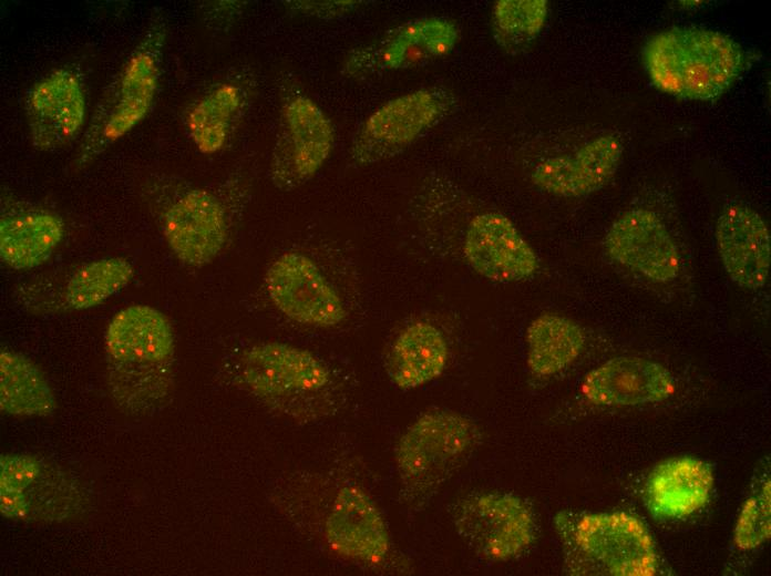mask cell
Here are the masks:
<instances>
[{
    "instance_id": "obj_12",
    "label": "cell",
    "mask_w": 771,
    "mask_h": 576,
    "mask_svg": "<svg viewBox=\"0 0 771 576\" xmlns=\"http://www.w3.org/2000/svg\"><path fill=\"white\" fill-rule=\"evenodd\" d=\"M459 38L458 27L449 19H414L353 50L345 62V73L363 78L422 65L448 55Z\"/></svg>"
},
{
    "instance_id": "obj_19",
    "label": "cell",
    "mask_w": 771,
    "mask_h": 576,
    "mask_svg": "<svg viewBox=\"0 0 771 576\" xmlns=\"http://www.w3.org/2000/svg\"><path fill=\"white\" fill-rule=\"evenodd\" d=\"M674 389L671 373L664 366L633 356L611 358L590 370L582 382L587 401L608 407L660 402Z\"/></svg>"
},
{
    "instance_id": "obj_20",
    "label": "cell",
    "mask_w": 771,
    "mask_h": 576,
    "mask_svg": "<svg viewBox=\"0 0 771 576\" xmlns=\"http://www.w3.org/2000/svg\"><path fill=\"white\" fill-rule=\"evenodd\" d=\"M329 546L364 563H379L390 548L387 524L372 498L360 487L339 490L325 525Z\"/></svg>"
},
{
    "instance_id": "obj_2",
    "label": "cell",
    "mask_w": 771,
    "mask_h": 576,
    "mask_svg": "<svg viewBox=\"0 0 771 576\" xmlns=\"http://www.w3.org/2000/svg\"><path fill=\"white\" fill-rule=\"evenodd\" d=\"M652 85L688 101H715L742 73L746 55L731 37L710 29L675 27L652 35L642 48Z\"/></svg>"
},
{
    "instance_id": "obj_18",
    "label": "cell",
    "mask_w": 771,
    "mask_h": 576,
    "mask_svg": "<svg viewBox=\"0 0 771 576\" xmlns=\"http://www.w3.org/2000/svg\"><path fill=\"white\" fill-rule=\"evenodd\" d=\"M624 145L616 133L599 135L573 154L547 158L532 173L533 183L559 197H580L603 188L616 173Z\"/></svg>"
},
{
    "instance_id": "obj_14",
    "label": "cell",
    "mask_w": 771,
    "mask_h": 576,
    "mask_svg": "<svg viewBox=\"0 0 771 576\" xmlns=\"http://www.w3.org/2000/svg\"><path fill=\"white\" fill-rule=\"evenodd\" d=\"M161 228L173 255L194 268L213 263L228 238L224 205L213 193L198 187L183 192L169 203Z\"/></svg>"
},
{
    "instance_id": "obj_16",
    "label": "cell",
    "mask_w": 771,
    "mask_h": 576,
    "mask_svg": "<svg viewBox=\"0 0 771 576\" xmlns=\"http://www.w3.org/2000/svg\"><path fill=\"white\" fill-rule=\"evenodd\" d=\"M609 258L656 282L674 280L680 268L676 241L659 216L645 208L623 213L608 228Z\"/></svg>"
},
{
    "instance_id": "obj_31",
    "label": "cell",
    "mask_w": 771,
    "mask_h": 576,
    "mask_svg": "<svg viewBox=\"0 0 771 576\" xmlns=\"http://www.w3.org/2000/svg\"><path fill=\"white\" fill-rule=\"evenodd\" d=\"M286 7L291 12L299 16L319 18V19H336L354 11L363 3L362 1L339 0V1H288Z\"/></svg>"
},
{
    "instance_id": "obj_10",
    "label": "cell",
    "mask_w": 771,
    "mask_h": 576,
    "mask_svg": "<svg viewBox=\"0 0 771 576\" xmlns=\"http://www.w3.org/2000/svg\"><path fill=\"white\" fill-rule=\"evenodd\" d=\"M133 277L134 267L126 258L105 257L33 278L18 288L17 298L35 315L82 311L103 304Z\"/></svg>"
},
{
    "instance_id": "obj_22",
    "label": "cell",
    "mask_w": 771,
    "mask_h": 576,
    "mask_svg": "<svg viewBox=\"0 0 771 576\" xmlns=\"http://www.w3.org/2000/svg\"><path fill=\"white\" fill-rule=\"evenodd\" d=\"M65 234L62 217L44 208L13 207L0 218V257L13 270H29L44 264Z\"/></svg>"
},
{
    "instance_id": "obj_1",
    "label": "cell",
    "mask_w": 771,
    "mask_h": 576,
    "mask_svg": "<svg viewBox=\"0 0 771 576\" xmlns=\"http://www.w3.org/2000/svg\"><path fill=\"white\" fill-rule=\"evenodd\" d=\"M106 383L131 414L157 411L174 387L175 336L165 313L148 305L117 311L105 331Z\"/></svg>"
},
{
    "instance_id": "obj_21",
    "label": "cell",
    "mask_w": 771,
    "mask_h": 576,
    "mask_svg": "<svg viewBox=\"0 0 771 576\" xmlns=\"http://www.w3.org/2000/svg\"><path fill=\"white\" fill-rule=\"evenodd\" d=\"M715 484L711 466L693 456H675L656 465L645 484V500L657 518L680 520L708 503Z\"/></svg>"
},
{
    "instance_id": "obj_11",
    "label": "cell",
    "mask_w": 771,
    "mask_h": 576,
    "mask_svg": "<svg viewBox=\"0 0 771 576\" xmlns=\"http://www.w3.org/2000/svg\"><path fill=\"white\" fill-rule=\"evenodd\" d=\"M266 294L286 318L305 326L332 328L348 316L337 288L315 260L301 253L276 257L264 276Z\"/></svg>"
},
{
    "instance_id": "obj_15",
    "label": "cell",
    "mask_w": 771,
    "mask_h": 576,
    "mask_svg": "<svg viewBox=\"0 0 771 576\" xmlns=\"http://www.w3.org/2000/svg\"><path fill=\"white\" fill-rule=\"evenodd\" d=\"M463 256L476 274L502 284L524 281L539 268L535 250L513 222L498 212H484L471 219Z\"/></svg>"
},
{
    "instance_id": "obj_17",
    "label": "cell",
    "mask_w": 771,
    "mask_h": 576,
    "mask_svg": "<svg viewBox=\"0 0 771 576\" xmlns=\"http://www.w3.org/2000/svg\"><path fill=\"white\" fill-rule=\"evenodd\" d=\"M716 243L723 268L738 286L758 289L768 279L770 232L761 215L747 204L727 206L716 224Z\"/></svg>"
},
{
    "instance_id": "obj_7",
    "label": "cell",
    "mask_w": 771,
    "mask_h": 576,
    "mask_svg": "<svg viewBox=\"0 0 771 576\" xmlns=\"http://www.w3.org/2000/svg\"><path fill=\"white\" fill-rule=\"evenodd\" d=\"M456 97L444 86H429L397 96L374 110L361 124L350 157L359 165L391 158L440 123L454 109Z\"/></svg>"
},
{
    "instance_id": "obj_5",
    "label": "cell",
    "mask_w": 771,
    "mask_h": 576,
    "mask_svg": "<svg viewBox=\"0 0 771 576\" xmlns=\"http://www.w3.org/2000/svg\"><path fill=\"white\" fill-rule=\"evenodd\" d=\"M554 526L570 574L652 576L658 570L651 534L633 514L561 511Z\"/></svg>"
},
{
    "instance_id": "obj_25",
    "label": "cell",
    "mask_w": 771,
    "mask_h": 576,
    "mask_svg": "<svg viewBox=\"0 0 771 576\" xmlns=\"http://www.w3.org/2000/svg\"><path fill=\"white\" fill-rule=\"evenodd\" d=\"M58 407L45 374L27 356L2 349L0 353V409L14 416H49Z\"/></svg>"
},
{
    "instance_id": "obj_32",
    "label": "cell",
    "mask_w": 771,
    "mask_h": 576,
    "mask_svg": "<svg viewBox=\"0 0 771 576\" xmlns=\"http://www.w3.org/2000/svg\"><path fill=\"white\" fill-rule=\"evenodd\" d=\"M0 512L10 520L28 521V505L22 492L0 488Z\"/></svg>"
},
{
    "instance_id": "obj_26",
    "label": "cell",
    "mask_w": 771,
    "mask_h": 576,
    "mask_svg": "<svg viewBox=\"0 0 771 576\" xmlns=\"http://www.w3.org/2000/svg\"><path fill=\"white\" fill-rule=\"evenodd\" d=\"M244 104V93L233 83H223L204 94L186 115V130L203 154L223 150Z\"/></svg>"
},
{
    "instance_id": "obj_9",
    "label": "cell",
    "mask_w": 771,
    "mask_h": 576,
    "mask_svg": "<svg viewBox=\"0 0 771 576\" xmlns=\"http://www.w3.org/2000/svg\"><path fill=\"white\" fill-rule=\"evenodd\" d=\"M335 127L323 110L306 95L291 96L281 107L270 160V181L282 192L311 181L335 146Z\"/></svg>"
},
{
    "instance_id": "obj_24",
    "label": "cell",
    "mask_w": 771,
    "mask_h": 576,
    "mask_svg": "<svg viewBox=\"0 0 771 576\" xmlns=\"http://www.w3.org/2000/svg\"><path fill=\"white\" fill-rule=\"evenodd\" d=\"M526 363L536 377L555 376L568 368L583 352L585 333L570 318L543 313L526 329Z\"/></svg>"
},
{
    "instance_id": "obj_29",
    "label": "cell",
    "mask_w": 771,
    "mask_h": 576,
    "mask_svg": "<svg viewBox=\"0 0 771 576\" xmlns=\"http://www.w3.org/2000/svg\"><path fill=\"white\" fill-rule=\"evenodd\" d=\"M770 505V480L768 477L741 507L733 533V541L738 548L751 551L769 539L771 534Z\"/></svg>"
},
{
    "instance_id": "obj_27",
    "label": "cell",
    "mask_w": 771,
    "mask_h": 576,
    "mask_svg": "<svg viewBox=\"0 0 771 576\" xmlns=\"http://www.w3.org/2000/svg\"><path fill=\"white\" fill-rule=\"evenodd\" d=\"M20 492L27 501L28 521H63L81 511L83 498L75 482L48 464Z\"/></svg>"
},
{
    "instance_id": "obj_6",
    "label": "cell",
    "mask_w": 771,
    "mask_h": 576,
    "mask_svg": "<svg viewBox=\"0 0 771 576\" xmlns=\"http://www.w3.org/2000/svg\"><path fill=\"white\" fill-rule=\"evenodd\" d=\"M482 440L479 425L450 410L419 416L395 446V463L409 500L424 502L472 456Z\"/></svg>"
},
{
    "instance_id": "obj_8",
    "label": "cell",
    "mask_w": 771,
    "mask_h": 576,
    "mask_svg": "<svg viewBox=\"0 0 771 576\" xmlns=\"http://www.w3.org/2000/svg\"><path fill=\"white\" fill-rule=\"evenodd\" d=\"M450 514L458 534L487 560L514 559L535 538L534 513L522 497L513 493H471L455 501Z\"/></svg>"
},
{
    "instance_id": "obj_23",
    "label": "cell",
    "mask_w": 771,
    "mask_h": 576,
    "mask_svg": "<svg viewBox=\"0 0 771 576\" xmlns=\"http://www.w3.org/2000/svg\"><path fill=\"white\" fill-rule=\"evenodd\" d=\"M449 361V344L435 325L418 320L404 327L393 340L386 359L391 382L411 390L439 378Z\"/></svg>"
},
{
    "instance_id": "obj_28",
    "label": "cell",
    "mask_w": 771,
    "mask_h": 576,
    "mask_svg": "<svg viewBox=\"0 0 771 576\" xmlns=\"http://www.w3.org/2000/svg\"><path fill=\"white\" fill-rule=\"evenodd\" d=\"M548 14L546 0H498L492 12V32L506 53L524 51L541 33Z\"/></svg>"
},
{
    "instance_id": "obj_3",
    "label": "cell",
    "mask_w": 771,
    "mask_h": 576,
    "mask_svg": "<svg viewBox=\"0 0 771 576\" xmlns=\"http://www.w3.org/2000/svg\"><path fill=\"white\" fill-rule=\"evenodd\" d=\"M166 40L167 21L155 11L103 91L72 162L74 169L88 167L148 114L160 85Z\"/></svg>"
},
{
    "instance_id": "obj_4",
    "label": "cell",
    "mask_w": 771,
    "mask_h": 576,
    "mask_svg": "<svg viewBox=\"0 0 771 576\" xmlns=\"http://www.w3.org/2000/svg\"><path fill=\"white\" fill-rule=\"evenodd\" d=\"M239 378L265 405L311 420L333 412L341 388L330 368L311 351L280 341L253 344L239 357Z\"/></svg>"
},
{
    "instance_id": "obj_13",
    "label": "cell",
    "mask_w": 771,
    "mask_h": 576,
    "mask_svg": "<svg viewBox=\"0 0 771 576\" xmlns=\"http://www.w3.org/2000/svg\"><path fill=\"white\" fill-rule=\"evenodd\" d=\"M24 114L32 145L53 152L70 145L82 132L88 102L83 79L71 66H60L25 93Z\"/></svg>"
},
{
    "instance_id": "obj_30",
    "label": "cell",
    "mask_w": 771,
    "mask_h": 576,
    "mask_svg": "<svg viewBox=\"0 0 771 576\" xmlns=\"http://www.w3.org/2000/svg\"><path fill=\"white\" fill-rule=\"evenodd\" d=\"M43 464L33 455H2L0 459V488L24 490L40 474Z\"/></svg>"
}]
</instances>
